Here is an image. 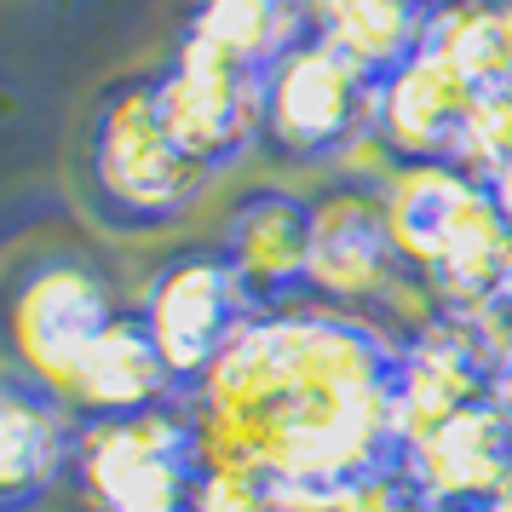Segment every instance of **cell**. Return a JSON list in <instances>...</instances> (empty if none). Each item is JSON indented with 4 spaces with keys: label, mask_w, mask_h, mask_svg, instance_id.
Here are the masks:
<instances>
[{
    "label": "cell",
    "mask_w": 512,
    "mask_h": 512,
    "mask_svg": "<svg viewBox=\"0 0 512 512\" xmlns=\"http://www.w3.org/2000/svg\"><path fill=\"white\" fill-rule=\"evenodd\" d=\"M397 340L323 305L254 311L196 386L202 472L311 478L340 489L403 455L392 415Z\"/></svg>",
    "instance_id": "1"
},
{
    "label": "cell",
    "mask_w": 512,
    "mask_h": 512,
    "mask_svg": "<svg viewBox=\"0 0 512 512\" xmlns=\"http://www.w3.org/2000/svg\"><path fill=\"white\" fill-rule=\"evenodd\" d=\"M208 179L213 173H202L167 133L156 75H121L98 93L81 144V196L104 231H167L179 213H190Z\"/></svg>",
    "instance_id": "2"
},
{
    "label": "cell",
    "mask_w": 512,
    "mask_h": 512,
    "mask_svg": "<svg viewBox=\"0 0 512 512\" xmlns=\"http://www.w3.org/2000/svg\"><path fill=\"white\" fill-rule=\"evenodd\" d=\"M116 311V288L98 259L47 248V254L24 259L0 288V340L29 386H41L64 403L81 351L104 334Z\"/></svg>",
    "instance_id": "3"
},
{
    "label": "cell",
    "mask_w": 512,
    "mask_h": 512,
    "mask_svg": "<svg viewBox=\"0 0 512 512\" xmlns=\"http://www.w3.org/2000/svg\"><path fill=\"white\" fill-rule=\"evenodd\" d=\"M374 93L380 75L311 29L265 70L259 150L282 167H340L351 144L374 133Z\"/></svg>",
    "instance_id": "4"
},
{
    "label": "cell",
    "mask_w": 512,
    "mask_h": 512,
    "mask_svg": "<svg viewBox=\"0 0 512 512\" xmlns=\"http://www.w3.org/2000/svg\"><path fill=\"white\" fill-rule=\"evenodd\" d=\"M75 484L98 512H190L202 484L190 397L75 426Z\"/></svg>",
    "instance_id": "5"
},
{
    "label": "cell",
    "mask_w": 512,
    "mask_h": 512,
    "mask_svg": "<svg viewBox=\"0 0 512 512\" xmlns=\"http://www.w3.org/2000/svg\"><path fill=\"white\" fill-rule=\"evenodd\" d=\"M156 104L173 144L213 179L265 139V70L219 52L190 29H179L167 64L156 70Z\"/></svg>",
    "instance_id": "6"
},
{
    "label": "cell",
    "mask_w": 512,
    "mask_h": 512,
    "mask_svg": "<svg viewBox=\"0 0 512 512\" xmlns=\"http://www.w3.org/2000/svg\"><path fill=\"white\" fill-rule=\"evenodd\" d=\"M403 259L386 231V196L369 179H328L311 196V265L305 300L374 323L403 282Z\"/></svg>",
    "instance_id": "7"
},
{
    "label": "cell",
    "mask_w": 512,
    "mask_h": 512,
    "mask_svg": "<svg viewBox=\"0 0 512 512\" xmlns=\"http://www.w3.org/2000/svg\"><path fill=\"white\" fill-rule=\"evenodd\" d=\"M139 317L162 351V363L173 369V380L190 392L219 363V351L242 334V323L254 317V300L242 294L231 259L219 248H179L150 271Z\"/></svg>",
    "instance_id": "8"
},
{
    "label": "cell",
    "mask_w": 512,
    "mask_h": 512,
    "mask_svg": "<svg viewBox=\"0 0 512 512\" xmlns=\"http://www.w3.org/2000/svg\"><path fill=\"white\" fill-rule=\"evenodd\" d=\"M219 254L231 259L254 311L305 305V265H311V196L282 185H259L236 196Z\"/></svg>",
    "instance_id": "9"
},
{
    "label": "cell",
    "mask_w": 512,
    "mask_h": 512,
    "mask_svg": "<svg viewBox=\"0 0 512 512\" xmlns=\"http://www.w3.org/2000/svg\"><path fill=\"white\" fill-rule=\"evenodd\" d=\"M495 363L461 334L455 317L420 328L397 346L392 369V415H397V443L409 449L426 432H438L443 420H455L461 409L495 397Z\"/></svg>",
    "instance_id": "10"
},
{
    "label": "cell",
    "mask_w": 512,
    "mask_h": 512,
    "mask_svg": "<svg viewBox=\"0 0 512 512\" xmlns=\"http://www.w3.org/2000/svg\"><path fill=\"white\" fill-rule=\"evenodd\" d=\"M397 461L409 472V484L420 489V501L489 507L512 478V409L501 397H484L455 420H443L438 432L409 443Z\"/></svg>",
    "instance_id": "11"
},
{
    "label": "cell",
    "mask_w": 512,
    "mask_h": 512,
    "mask_svg": "<svg viewBox=\"0 0 512 512\" xmlns=\"http://www.w3.org/2000/svg\"><path fill=\"white\" fill-rule=\"evenodd\" d=\"M472 93H478V87H466L438 52L420 47L415 58H403L397 70L380 75L374 133L392 150V162H449Z\"/></svg>",
    "instance_id": "12"
},
{
    "label": "cell",
    "mask_w": 512,
    "mask_h": 512,
    "mask_svg": "<svg viewBox=\"0 0 512 512\" xmlns=\"http://www.w3.org/2000/svg\"><path fill=\"white\" fill-rule=\"evenodd\" d=\"M380 196H386V231L397 242V259L432 282L455 248L461 225L489 196V179L455 162H397Z\"/></svg>",
    "instance_id": "13"
},
{
    "label": "cell",
    "mask_w": 512,
    "mask_h": 512,
    "mask_svg": "<svg viewBox=\"0 0 512 512\" xmlns=\"http://www.w3.org/2000/svg\"><path fill=\"white\" fill-rule=\"evenodd\" d=\"M173 397H190L173 369L162 363V351L144 328L139 305L133 311H116L104 334L81 351L75 363V380L64 403L75 409V420H116V415H139V409H156V403H173Z\"/></svg>",
    "instance_id": "14"
},
{
    "label": "cell",
    "mask_w": 512,
    "mask_h": 512,
    "mask_svg": "<svg viewBox=\"0 0 512 512\" xmlns=\"http://www.w3.org/2000/svg\"><path fill=\"white\" fill-rule=\"evenodd\" d=\"M75 409L41 386H0V512H35L75 472Z\"/></svg>",
    "instance_id": "15"
},
{
    "label": "cell",
    "mask_w": 512,
    "mask_h": 512,
    "mask_svg": "<svg viewBox=\"0 0 512 512\" xmlns=\"http://www.w3.org/2000/svg\"><path fill=\"white\" fill-rule=\"evenodd\" d=\"M432 12H438V0H340L317 24V35L351 52L369 75H386L426 47Z\"/></svg>",
    "instance_id": "16"
},
{
    "label": "cell",
    "mask_w": 512,
    "mask_h": 512,
    "mask_svg": "<svg viewBox=\"0 0 512 512\" xmlns=\"http://www.w3.org/2000/svg\"><path fill=\"white\" fill-rule=\"evenodd\" d=\"M185 29L254 70H271L300 35H311V18L300 0H196Z\"/></svg>",
    "instance_id": "17"
},
{
    "label": "cell",
    "mask_w": 512,
    "mask_h": 512,
    "mask_svg": "<svg viewBox=\"0 0 512 512\" xmlns=\"http://www.w3.org/2000/svg\"><path fill=\"white\" fill-rule=\"evenodd\" d=\"M426 47L438 52L466 87H507L512 81V52L507 24H501V0H438Z\"/></svg>",
    "instance_id": "18"
},
{
    "label": "cell",
    "mask_w": 512,
    "mask_h": 512,
    "mask_svg": "<svg viewBox=\"0 0 512 512\" xmlns=\"http://www.w3.org/2000/svg\"><path fill=\"white\" fill-rule=\"evenodd\" d=\"M455 167L478 173V179H495L501 167L512 162V81L507 87H484L472 93L461 121V139H455Z\"/></svg>",
    "instance_id": "19"
},
{
    "label": "cell",
    "mask_w": 512,
    "mask_h": 512,
    "mask_svg": "<svg viewBox=\"0 0 512 512\" xmlns=\"http://www.w3.org/2000/svg\"><path fill=\"white\" fill-rule=\"evenodd\" d=\"M334 512H420V489L409 484L403 461H392L334 489Z\"/></svg>",
    "instance_id": "20"
},
{
    "label": "cell",
    "mask_w": 512,
    "mask_h": 512,
    "mask_svg": "<svg viewBox=\"0 0 512 512\" xmlns=\"http://www.w3.org/2000/svg\"><path fill=\"white\" fill-rule=\"evenodd\" d=\"M190 512H277L271 484L248 472H202V484L190 495Z\"/></svg>",
    "instance_id": "21"
},
{
    "label": "cell",
    "mask_w": 512,
    "mask_h": 512,
    "mask_svg": "<svg viewBox=\"0 0 512 512\" xmlns=\"http://www.w3.org/2000/svg\"><path fill=\"white\" fill-rule=\"evenodd\" d=\"M489 190H495V208H501V219H507V225H512V162L501 167L495 179H489Z\"/></svg>",
    "instance_id": "22"
},
{
    "label": "cell",
    "mask_w": 512,
    "mask_h": 512,
    "mask_svg": "<svg viewBox=\"0 0 512 512\" xmlns=\"http://www.w3.org/2000/svg\"><path fill=\"white\" fill-rule=\"evenodd\" d=\"M300 6H305V18H311V29H317V24L328 18V12L340 6V0H300Z\"/></svg>",
    "instance_id": "23"
},
{
    "label": "cell",
    "mask_w": 512,
    "mask_h": 512,
    "mask_svg": "<svg viewBox=\"0 0 512 512\" xmlns=\"http://www.w3.org/2000/svg\"><path fill=\"white\" fill-rule=\"evenodd\" d=\"M420 512H489V507H466V501H420Z\"/></svg>",
    "instance_id": "24"
},
{
    "label": "cell",
    "mask_w": 512,
    "mask_h": 512,
    "mask_svg": "<svg viewBox=\"0 0 512 512\" xmlns=\"http://www.w3.org/2000/svg\"><path fill=\"white\" fill-rule=\"evenodd\" d=\"M495 397L512 409V357H507V369H501V380H495Z\"/></svg>",
    "instance_id": "25"
},
{
    "label": "cell",
    "mask_w": 512,
    "mask_h": 512,
    "mask_svg": "<svg viewBox=\"0 0 512 512\" xmlns=\"http://www.w3.org/2000/svg\"><path fill=\"white\" fill-rule=\"evenodd\" d=\"M489 512H512V478H507V484H501V495L489 501Z\"/></svg>",
    "instance_id": "26"
},
{
    "label": "cell",
    "mask_w": 512,
    "mask_h": 512,
    "mask_svg": "<svg viewBox=\"0 0 512 512\" xmlns=\"http://www.w3.org/2000/svg\"><path fill=\"white\" fill-rule=\"evenodd\" d=\"M501 24H507V52H512V0H501Z\"/></svg>",
    "instance_id": "27"
},
{
    "label": "cell",
    "mask_w": 512,
    "mask_h": 512,
    "mask_svg": "<svg viewBox=\"0 0 512 512\" xmlns=\"http://www.w3.org/2000/svg\"><path fill=\"white\" fill-rule=\"evenodd\" d=\"M501 300L512 305V265H507V282H501Z\"/></svg>",
    "instance_id": "28"
},
{
    "label": "cell",
    "mask_w": 512,
    "mask_h": 512,
    "mask_svg": "<svg viewBox=\"0 0 512 512\" xmlns=\"http://www.w3.org/2000/svg\"><path fill=\"white\" fill-rule=\"evenodd\" d=\"M0 386H6V380H0Z\"/></svg>",
    "instance_id": "29"
}]
</instances>
